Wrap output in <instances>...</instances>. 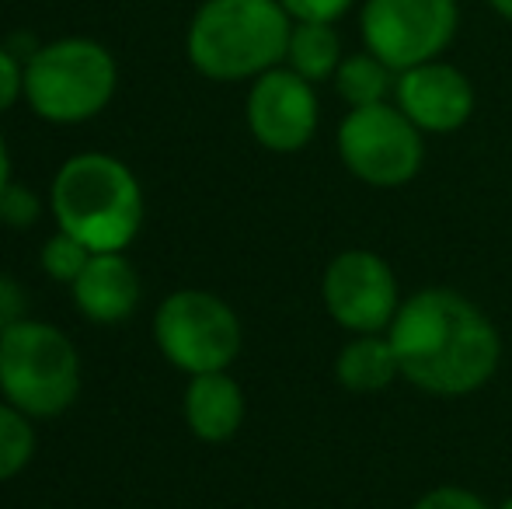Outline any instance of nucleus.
I'll use <instances>...</instances> for the list:
<instances>
[{
    "label": "nucleus",
    "mask_w": 512,
    "mask_h": 509,
    "mask_svg": "<svg viewBox=\"0 0 512 509\" xmlns=\"http://www.w3.org/2000/svg\"><path fill=\"white\" fill-rule=\"evenodd\" d=\"M387 339L401 381L429 398H467L492 381L502 363L495 321L453 286H425L401 300Z\"/></svg>",
    "instance_id": "obj_1"
},
{
    "label": "nucleus",
    "mask_w": 512,
    "mask_h": 509,
    "mask_svg": "<svg viewBox=\"0 0 512 509\" xmlns=\"http://www.w3.org/2000/svg\"><path fill=\"white\" fill-rule=\"evenodd\" d=\"M293 18L279 0H203L185 32L189 63L209 81H255L283 67Z\"/></svg>",
    "instance_id": "obj_2"
},
{
    "label": "nucleus",
    "mask_w": 512,
    "mask_h": 509,
    "mask_svg": "<svg viewBox=\"0 0 512 509\" xmlns=\"http://www.w3.org/2000/svg\"><path fill=\"white\" fill-rule=\"evenodd\" d=\"M56 227L88 252H126L143 224V189L112 154H77L63 161L49 192Z\"/></svg>",
    "instance_id": "obj_3"
},
{
    "label": "nucleus",
    "mask_w": 512,
    "mask_h": 509,
    "mask_svg": "<svg viewBox=\"0 0 512 509\" xmlns=\"http://www.w3.org/2000/svg\"><path fill=\"white\" fill-rule=\"evenodd\" d=\"M0 394L28 419H56L81 394V356L56 325L21 318L0 332Z\"/></svg>",
    "instance_id": "obj_4"
},
{
    "label": "nucleus",
    "mask_w": 512,
    "mask_h": 509,
    "mask_svg": "<svg viewBox=\"0 0 512 509\" xmlns=\"http://www.w3.org/2000/svg\"><path fill=\"white\" fill-rule=\"evenodd\" d=\"M119 67L95 39L70 35L39 46L25 60V102L39 119L56 126L88 123L112 102Z\"/></svg>",
    "instance_id": "obj_5"
},
{
    "label": "nucleus",
    "mask_w": 512,
    "mask_h": 509,
    "mask_svg": "<svg viewBox=\"0 0 512 509\" xmlns=\"http://www.w3.org/2000/svg\"><path fill=\"white\" fill-rule=\"evenodd\" d=\"M154 342L182 374H216L241 356L244 328L234 307L216 293L175 290L154 314Z\"/></svg>",
    "instance_id": "obj_6"
},
{
    "label": "nucleus",
    "mask_w": 512,
    "mask_h": 509,
    "mask_svg": "<svg viewBox=\"0 0 512 509\" xmlns=\"http://www.w3.org/2000/svg\"><path fill=\"white\" fill-rule=\"evenodd\" d=\"M335 143L345 171L370 189H405L425 164V133L394 102L349 109Z\"/></svg>",
    "instance_id": "obj_7"
},
{
    "label": "nucleus",
    "mask_w": 512,
    "mask_h": 509,
    "mask_svg": "<svg viewBox=\"0 0 512 509\" xmlns=\"http://www.w3.org/2000/svg\"><path fill=\"white\" fill-rule=\"evenodd\" d=\"M457 28V0H363L359 11L363 49L380 56L394 74L443 60L457 39Z\"/></svg>",
    "instance_id": "obj_8"
},
{
    "label": "nucleus",
    "mask_w": 512,
    "mask_h": 509,
    "mask_svg": "<svg viewBox=\"0 0 512 509\" xmlns=\"http://www.w3.org/2000/svg\"><path fill=\"white\" fill-rule=\"evenodd\" d=\"M321 300L328 318L349 335L387 332L401 307L398 272L370 248H345L321 276Z\"/></svg>",
    "instance_id": "obj_9"
},
{
    "label": "nucleus",
    "mask_w": 512,
    "mask_h": 509,
    "mask_svg": "<svg viewBox=\"0 0 512 509\" xmlns=\"http://www.w3.org/2000/svg\"><path fill=\"white\" fill-rule=\"evenodd\" d=\"M244 123L258 147L272 154H300L317 133L321 123V102L314 84L293 74L290 67H272L251 81L248 102H244Z\"/></svg>",
    "instance_id": "obj_10"
},
{
    "label": "nucleus",
    "mask_w": 512,
    "mask_h": 509,
    "mask_svg": "<svg viewBox=\"0 0 512 509\" xmlns=\"http://www.w3.org/2000/svg\"><path fill=\"white\" fill-rule=\"evenodd\" d=\"M394 105L425 136H446L471 123L478 95H474L471 77L460 67L446 60H429L401 70L394 84Z\"/></svg>",
    "instance_id": "obj_11"
},
{
    "label": "nucleus",
    "mask_w": 512,
    "mask_h": 509,
    "mask_svg": "<svg viewBox=\"0 0 512 509\" xmlns=\"http://www.w3.org/2000/svg\"><path fill=\"white\" fill-rule=\"evenodd\" d=\"M77 311L95 325H119L140 304V276L122 252H95L70 283Z\"/></svg>",
    "instance_id": "obj_12"
},
{
    "label": "nucleus",
    "mask_w": 512,
    "mask_h": 509,
    "mask_svg": "<svg viewBox=\"0 0 512 509\" xmlns=\"http://www.w3.org/2000/svg\"><path fill=\"white\" fill-rule=\"evenodd\" d=\"M244 391L227 370L196 374L185 387V422L192 436L203 443H227L237 436L244 422Z\"/></svg>",
    "instance_id": "obj_13"
},
{
    "label": "nucleus",
    "mask_w": 512,
    "mask_h": 509,
    "mask_svg": "<svg viewBox=\"0 0 512 509\" xmlns=\"http://www.w3.org/2000/svg\"><path fill=\"white\" fill-rule=\"evenodd\" d=\"M398 377L401 367L387 332L352 335L335 356V381L352 394H377L391 387Z\"/></svg>",
    "instance_id": "obj_14"
},
{
    "label": "nucleus",
    "mask_w": 512,
    "mask_h": 509,
    "mask_svg": "<svg viewBox=\"0 0 512 509\" xmlns=\"http://www.w3.org/2000/svg\"><path fill=\"white\" fill-rule=\"evenodd\" d=\"M342 35L328 21H293L290 46H286V67L310 84H324L335 77L342 63Z\"/></svg>",
    "instance_id": "obj_15"
},
{
    "label": "nucleus",
    "mask_w": 512,
    "mask_h": 509,
    "mask_svg": "<svg viewBox=\"0 0 512 509\" xmlns=\"http://www.w3.org/2000/svg\"><path fill=\"white\" fill-rule=\"evenodd\" d=\"M331 84H335V95L342 98L349 109H366V105L391 102L398 74H394L380 56L363 49V53H349L338 63Z\"/></svg>",
    "instance_id": "obj_16"
},
{
    "label": "nucleus",
    "mask_w": 512,
    "mask_h": 509,
    "mask_svg": "<svg viewBox=\"0 0 512 509\" xmlns=\"http://www.w3.org/2000/svg\"><path fill=\"white\" fill-rule=\"evenodd\" d=\"M35 457V429L25 412L0 401V482H11L14 475L28 468Z\"/></svg>",
    "instance_id": "obj_17"
},
{
    "label": "nucleus",
    "mask_w": 512,
    "mask_h": 509,
    "mask_svg": "<svg viewBox=\"0 0 512 509\" xmlns=\"http://www.w3.org/2000/svg\"><path fill=\"white\" fill-rule=\"evenodd\" d=\"M91 255H95V252H88V248H84L77 238L56 231L53 238L42 245V269H46V276H53L56 283L70 286L84 272V265H88Z\"/></svg>",
    "instance_id": "obj_18"
},
{
    "label": "nucleus",
    "mask_w": 512,
    "mask_h": 509,
    "mask_svg": "<svg viewBox=\"0 0 512 509\" xmlns=\"http://www.w3.org/2000/svg\"><path fill=\"white\" fill-rule=\"evenodd\" d=\"M42 217V199L35 196L32 189H25V185H7L4 192H0V224L11 227V231H28V227H35Z\"/></svg>",
    "instance_id": "obj_19"
},
{
    "label": "nucleus",
    "mask_w": 512,
    "mask_h": 509,
    "mask_svg": "<svg viewBox=\"0 0 512 509\" xmlns=\"http://www.w3.org/2000/svg\"><path fill=\"white\" fill-rule=\"evenodd\" d=\"M411 509H492V506L474 489H467V485H436V489L422 492Z\"/></svg>",
    "instance_id": "obj_20"
},
{
    "label": "nucleus",
    "mask_w": 512,
    "mask_h": 509,
    "mask_svg": "<svg viewBox=\"0 0 512 509\" xmlns=\"http://www.w3.org/2000/svg\"><path fill=\"white\" fill-rule=\"evenodd\" d=\"M293 21H328L335 25L342 14L352 11L356 0H279Z\"/></svg>",
    "instance_id": "obj_21"
},
{
    "label": "nucleus",
    "mask_w": 512,
    "mask_h": 509,
    "mask_svg": "<svg viewBox=\"0 0 512 509\" xmlns=\"http://www.w3.org/2000/svg\"><path fill=\"white\" fill-rule=\"evenodd\" d=\"M18 98H25V63L0 46V112L11 109Z\"/></svg>",
    "instance_id": "obj_22"
},
{
    "label": "nucleus",
    "mask_w": 512,
    "mask_h": 509,
    "mask_svg": "<svg viewBox=\"0 0 512 509\" xmlns=\"http://www.w3.org/2000/svg\"><path fill=\"white\" fill-rule=\"evenodd\" d=\"M25 311H28V297H25V290H21V283L0 272V332L11 328L14 321L28 318Z\"/></svg>",
    "instance_id": "obj_23"
},
{
    "label": "nucleus",
    "mask_w": 512,
    "mask_h": 509,
    "mask_svg": "<svg viewBox=\"0 0 512 509\" xmlns=\"http://www.w3.org/2000/svg\"><path fill=\"white\" fill-rule=\"evenodd\" d=\"M11 185V154H7V143L4 136H0V192Z\"/></svg>",
    "instance_id": "obj_24"
},
{
    "label": "nucleus",
    "mask_w": 512,
    "mask_h": 509,
    "mask_svg": "<svg viewBox=\"0 0 512 509\" xmlns=\"http://www.w3.org/2000/svg\"><path fill=\"white\" fill-rule=\"evenodd\" d=\"M488 7H492L502 21H509V25H512V0H488Z\"/></svg>",
    "instance_id": "obj_25"
},
{
    "label": "nucleus",
    "mask_w": 512,
    "mask_h": 509,
    "mask_svg": "<svg viewBox=\"0 0 512 509\" xmlns=\"http://www.w3.org/2000/svg\"><path fill=\"white\" fill-rule=\"evenodd\" d=\"M495 509H512V496L506 499V503H502V506H495Z\"/></svg>",
    "instance_id": "obj_26"
}]
</instances>
